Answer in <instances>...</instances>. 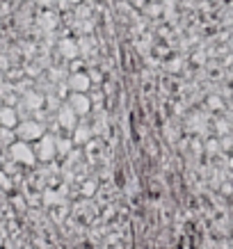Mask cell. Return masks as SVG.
I'll return each instance as SVG.
<instances>
[{"label":"cell","instance_id":"cell-1","mask_svg":"<svg viewBox=\"0 0 233 249\" xmlns=\"http://www.w3.org/2000/svg\"><path fill=\"white\" fill-rule=\"evenodd\" d=\"M9 156L16 165H35V160H37L30 142H23V140H14L9 144Z\"/></svg>","mask_w":233,"mask_h":249},{"label":"cell","instance_id":"cell-2","mask_svg":"<svg viewBox=\"0 0 233 249\" xmlns=\"http://www.w3.org/2000/svg\"><path fill=\"white\" fill-rule=\"evenodd\" d=\"M16 140H23V142H37L39 137L44 135V126L39 121H32V119H25V121H18L16 124Z\"/></svg>","mask_w":233,"mask_h":249},{"label":"cell","instance_id":"cell-3","mask_svg":"<svg viewBox=\"0 0 233 249\" xmlns=\"http://www.w3.org/2000/svg\"><path fill=\"white\" fill-rule=\"evenodd\" d=\"M55 153H57L55 137L53 135H41V137H39V140H37V146H35V156H37L39 160L48 162V160H53Z\"/></svg>","mask_w":233,"mask_h":249},{"label":"cell","instance_id":"cell-4","mask_svg":"<svg viewBox=\"0 0 233 249\" xmlns=\"http://www.w3.org/2000/svg\"><path fill=\"white\" fill-rule=\"evenodd\" d=\"M90 85H91V80H90V73H87V71H73V73L69 76V87L73 91H85V94H87Z\"/></svg>","mask_w":233,"mask_h":249},{"label":"cell","instance_id":"cell-5","mask_svg":"<svg viewBox=\"0 0 233 249\" xmlns=\"http://www.w3.org/2000/svg\"><path fill=\"white\" fill-rule=\"evenodd\" d=\"M69 106L73 107V112L75 114H87L90 112V96L85 94V91H73V96H71V101H69Z\"/></svg>","mask_w":233,"mask_h":249},{"label":"cell","instance_id":"cell-6","mask_svg":"<svg viewBox=\"0 0 233 249\" xmlns=\"http://www.w3.org/2000/svg\"><path fill=\"white\" fill-rule=\"evenodd\" d=\"M16 124H18V114L12 106H0V126H5V128H16Z\"/></svg>","mask_w":233,"mask_h":249},{"label":"cell","instance_id":"cell-7","mask_svg":"<svg viewBox=\"0 0 233 249\" xmlns=\"http://www.w3.org/2000/svg\"><path fill=\"white\" fill-rule=\"evenodd\" d=\"M75 117H78V114L73 112L71 106H62L60 112H57V121H60L62 128H75V126H78V124H75Z\"/></svg>","mask_w":233,"mask_h":249},{"label":"cell","instance_id":"cell-8","mask_svg":"<svg viewBox=\"0 0 233 249\" xmlns=\"http://www.w3.org/2000/svg\"><path fill=\"white\" fill-rule=\"evenodd\" d=\"M60 53L64 55V57H75V55L80 53V48L75 46L73 39H62L60 41Z\"/></svg>","mask_w":233,"mask_h":249},{"label":"cell","instance_id":"cell-9","mask_svg":"<svg viewBox=\"0 0 233 249\" xmlns=\"http://www.w3.org/2000/svg\"><path fill=\"white\" fill-rule=\"evenodd\" d=\"M25 106L32 107V110H39V107L44 106V96L37 94V91H28L25 94Z\"/></svg>","mask_w":233,"mask_h":249},{"label":"cell","instance_id":"cell-10","mask_svg":"<svg viewBox=\"0 0 233 249\" xmlns=\"http://www.w3.org/2000/svg\"><path fill=\"white\" fill-rule=\"evenodd\" d=\"M14 128H5V126H0V146H9V144L14 142Z\"/></svg>","mask_w":233,"mask_h":249},{"label":"cell","instance_id":"cell-11","mask_svg":"<svg viewBox=\"0 0 233 249\" xmlns=\"http://www.w3.org/2000/svg\"><path fill=\"white\" fill-rule=\"evenodd\" d=\"M87 140H90V130L85 128V126H78V128H75V142L85 144Z\"/></svg>","mask_w":233,"mask_h":249},{"label":"cell","instance_id":"cell-12","mask_svg":"<svg viewBox=\"0 0 233 249\" xmlns=\"http://www.w3.org/2000/svg\"><path fill=\"white\" fill-rule=\"evenodd\" d=\"M55 146H57V153H67L71 149V142L67 140H60V137H55Z\"/></svg>","mask_w":233,"mask_h":249},{"label":"cell","instance_id":"cell-13","mask_svg":"<svg viewBox=\"0 0 233 249\" xmlns=\"http://www.w3.org/2000/svg\"><path fill=\"white\" fill-rule=\"evenodd\" d=\"M0 185H2V188H9V185H12V183H9V178L5 176V172H0Z\"/></svg>","mask_w":233,"mask_h":249},{"label":"cell","instance_id":"cell-14","mask_svg":"<svg viewBox=\"0 0 233 249\" xmlns=\"http://www.w3.org/2000/svg\"><path fill=\"white\" fill-rule=\"evenodd\" d=\"M91 190H94V183H85V188H83L85 195H91Z\"/></svg>","mask_w":233,"mask_h":249},{"label":"cell","instance_id":"cell-15","mask_svg":"<svg viewBox=\"0 0 233 249\" xmlns=\"http://www.w3.org/2000/svg\"><path fill=\"white\" fill-rule=\"evenodd\" d=\"M69 2H83V0H69Z\"/></svg>","mask_w":233,"mask_h":249},{"label":"cell","instance_id":"cell-16","mask_svg":"<svg viewBox=\"0 0 233 249\" xmlns=\"http://www.w3.org/2000/svg\"><path fill=\"white\" fill-rule=\"evenodd\" d=\"M151 2H160V0H151Z\"/></svg>","mask_w":233,"mask_h":249}]
</instances>
